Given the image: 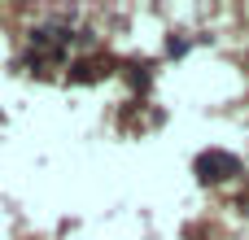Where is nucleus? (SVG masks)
Segmentation results:
<instances>
[{"mask_svg": "<svg viewBox=\"0 0 249 240\" xmlns=\"http://www.w3.org/2000/svg\"><path fill=\"white\" fill-rule=\"evenodd\" d=\"M197 175H201L206 184H223V179L241 175V157H232V153H223V149H210V153L197 157Z\"/></svg>", "mask_w": 249, "mask_h": 240, "instance_id": "obj_1", "label": "nucleus"}]
</instances>
